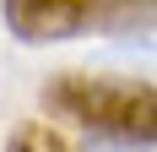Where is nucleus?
I'll list each match as a JSON object with an SVG mask.
<instances>
[{"mask_svg":"<svg viewBox=\"0 0 157 152\" xmlns=\"http://www.w3.org/2000/svg\"><path fill=\"white\" fill-rule=\"evenodd\" d=\"M49 109L87 125L92 136L157 141V87L119 76H60L49 87Z\"/></svg>","mask_w":157,"mask_h":152,"instance_id":"f257e3e1","label":"nucleus"},{"mask_svg":"<svg viewBox=\"0 0 157 152\" xmlns=\"http://www.w3.org/2000/svg\"><path fill=\"white\" fill-rule=\"evenodd\" d=\"M109 0H6V27L22 44H60L98 27Z\"/></svg>","mask_w":157,"mask_h":152,"instance_id":"f03ea898","label":"nucleus"},{"mask_svg":"<svg viewBox=\"0 0 157 152\" xmlns=\"http://www.w3.org/2000/svg\"><path fill=\"white\" fill-rule=\"evenodd\" d=\"M98 33L130 49H157V0H109L98 16Z\"/></svg>","mask_w":157,"mask_h":152,"instance_id":"7ed1b4c3","label":"nucleus"},{"mask_svg":"<svg viewBox=\"0 0 157 152\" xmlns=\"http://www.w3.org/2000/svg\"><path fill=\"white\" fill-rule=\"evenodd\" d=\"M6 152H76V147H71L54 125H44V120H22V125L11 130V141H6Z\"/></svg>","mask_w":157,"mask_h":152,"instance_id":"20e7f679","label":"nucleus"},{"mask_svg":"<svg viewBox=\"0 0 157 152\" xmlns=\"http://www.w3.org/2000/svg\"><path fill=\"white\" fill-rule=\"evenodd\" d=\"M87 152H157V141H125V136H92Z\"/></svg>","mask_w":157,"mask_h":152,"instance_id":"39448f33","label":"nucleus"}]
</instances>
